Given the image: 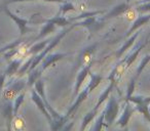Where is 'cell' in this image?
Instances as JSON below:
<instances>
[{
  "label": "cell",
  "mask_w": 150,
  "mask_h": 131,
  "mask_svg": "<svg viewBox=\"0 0 150 131\" xmlns=\"http://www.w3.org/2000/svg\"><path fill=\"white\" fill-rule=\"evenodd\" d=\"M90 76L91 78H92V80H91V82L88 84V85L86 86V88H84L83 90H82L81 92L79 91V93L77 94V98L75 99V102L72 104V106H71L70 109L68 110V112H67L66 116L70 117L72 116V114H74L76 111H77L78 106L81 104V102H83V100L86 99V97H88V95L91 93V92L93 91V90L95 89V88H97L99 85H100L101 82L104 80V78L102 77V76H99V75H95V74H93L92 72H90Z\"/></svg>",
  "instance_id": "1"
},
{
  "label": "cell",
  "mask_w": 150,
  "mask_h": 131,
  "mask_svg": "<svg viewBox=\"0 0 150 131\" xmlns=\"http://www.w3.org/2000/svg\"><path fill=\"white\" fill-rule=\"evenodd\" d=\"M73 27H75V24H73V25L71 26L70 28H68V29H65L64 31L61 32V33L59 34V35L57 36V37L54 38L52 41H50V43L47 44V46H45V48H44V49L42 50L41 52H39L38 54H36V56H34L33 62H32L31 66H30V69H29V71H28V73H29L30 71H32L33 69H35V68H37V66L42 62V60H43V58L45 57L46 55H47L48 52H50L52 49H54V48L56 47V46L58 45L59 43H60L61 40H62L63 38L65 37V35H66V34L68 33L69 31H71V30H72Z\"/></svg>",
  "instance_id": "2"
},
{
  "label": "cell",
  "mask_w": 150,
  "mask_h": 131,
  "mask_svg": "<svg viewBox=\"0 0 150 131\" xmlns=\"http://www.w3.org/2000/svg\"><path fill=\"white\" fill-rule=\"evenodd\" d=\"M119 111V104L117 102V100L115 99V97L113 95L109 96L108 104H107L106 108L104 109V115H105V122L108 126L114 123V121L116 120V117L118 115Z\"/></svg>",
  "instance_id": "3"
},
{
  "label": "cell",
  "mask_w": 150,
  "mask_h": 131,
  "mask_svg": "<svg viewBox=\"0 0 150 131\" xmlns=\"http://www.w3.org/2000/svg\"><path fill=\"white\" fill-rule=\"evenodd\" d=\"M25 86H26L25 80H17V81L13 82V83L9 84V85L5 88V90L2 93V96L5 99L15 98L20 92H22V90L25 88Z\"/></svg>",
  "instance_id": "4"
},
{
  "label": "cell",
  "mask_w": 150,
  "mask_h": 131,
  "mask_svg": "<svg viewBox=\"0 0 150 131\" xmlns=\"http://www.w3.org/2000/svg\"><path fill=\"white\" fill-rule=\"evenodd\" d=\"M3 11H4V13H6V15H8V17L18 25V27H19V29H20V36H21V37L22 36H24L28 31H29V30H28V23H29L28 20L22 19V18L18 17L17 15H15L13 13H11V11H8V8H6V7H4Z\"/></svg>",
  "instance_id": "5"
},
{
  "label": "cell",
  "mask_w": 150,
  "mask_h": 131,
  "mask_svg": "<svg viewBox=\"0 0 150 131\" xmlns=\"http://www.w3.org/2000/svg\"><path fill=\"white\" fill-rule=\"evenodd\" d=\"M31 97H32V100L35 102L36 106L39 109L40 112L43 113V115L46 117V119L48 120V122H50V123L52 122V116H50V114L48 113V111H47V109H46V106H45V104H44L43 99H42L41 96L37 93V91H36V90H32Z\"/></svg>",
  "instance_id": "6"
},
{
  "label": "cell",
  "mask_w": 150,
  "mask_h": 131,
  "mask_svg": "<svg viewBox=\"0 0 150 131\" xmlns=\"http://www.w3.org/2000/svg\"><path fill=\"white\" fill-rule=\"evenodd\" d=\"M135 111H136V110H134V109L132 108L131 102L127 100V104H125V110H123L122 114L120 115L119 119L117 120V124H118L120 127H123V128L125 127V128H127V124H129V119H131L132 115H133V113L135 112Z\"/></svg>",
  "instance_id": "7"
},
{
  "label": "cell",
  "mask_w": 150,
  "mask_h": 131,
  "mask_svg": "<svg viewBox=\"0 0 150 131\" xmlns=\"http://www.w3.org/2000/svg\"><path fill=\"white\" fill-rule=\"evenodd\" d=\"M91 67L92 64H88L86 67H83L81 69V71L79 72V74L77 75V78H76V82H75V90H74V95H77L80 91V88L82 86V83L86 81V78L88 75H90L91 72Z\"/></svg>",
  "instance_id": "8"
},
{
  "label": "cell",
  "mask_w": 150,
  "mask_h": 131,
  "mask_svg": "<svg viewBox=\"0 0 150 131\" xmlns=\"http://www.w3.org/2000/svg\"><path fill=\"white\" fill-rule=\"evenodd\" d=\"M129 6H131V5H129V3L127 2V1L125 3H120V4L117 5V6L113 7V8L111 9V11H109V13H107L104 18H103V20H108V19H111V18L119 17L120 15L125 13V11L129 8Z\"/></svg>",
  "instance_id": "9"
},
{
  "label": "cell",
  "mask_w": 150,
  "mask_h": 131,
  "mask_svg": "<svg viewBox=\"0 0 150 131\" xmlns=\"http://www.w3.org/2000/svg\"><path fill=\"white\" fill-rule=\"evenodd\" d=\"M67 55H68L67 53H54V54H50V55H46L45 57H44L45 60H43V62H42L41 66H40V69H41L42 72H44L50 66L54 64L56 62L62 60L63 57H65V56H67Z\"/></svg>",
  "instance_id": "10"
},
{
  "label": "cell",
  "mask_w": 150,
  "mask_h": 131,
  "mask_svg": "<svg viewBox=\"0 0 150 131\" xmlns=\"http://www.w3.org/2000/svg\"><path fill=\"white\" fill-rule=\"evenodd\" d=\"M148 41H146V42H144V43H140L139 45L137 46V48H136V50L133 52V53L131 54V55H129L127 56L125 60H123L122 62H123V64H125V71H127V69H129V67H131V64H133L134 62L136 60V58H137V56L139 55V53L141 52V50L143 49L144 47H145V45H146V43H147Z\"/></svg>",
  "instance_id": "11"
},
{
  "label": "cell",
  "mask_w": 150,
  "mask_h": 131,
  "mask_svg": "<svg viewBox=\"0 0 150 131\" xmlns=\"http://www.w3.org/2000/svg\"><path fill=\"white\" fill-rule=\"evenodd\" d=\"M149 21H150V15H140V17L138 18L135 22H134V24L132 25V27L129 28V30L127 31V36L132 35V34H133L136 30H138L139 28H141L142 26H144L145 24H147Z\"/></svg>",
  "instance_id": "12"
},
{
  "label": "cell",
  "mask_w": 150,
  "mask_h": 131,
  "mask_svg": "<svg viewBox=\"0 0 150 131\" xmlns=\"http://www.w3.org/2000/svg\"><path fill=\"white\" fill-rule=\"evenodd\" d=\"M4 117L5 120H6V126L7 129L11 128V123H13V120L15 118V115H13V106L11 102H8V104H5L4 106Z\"/></svg>",
  "instance_id": "13"
},
{
  "label": "cell",
  "mask_w": 150,
  "mask_h": 131,
  "mask_svg": "<svg viewBox=\"0 0 150 131\" xmlns=\"http://www.w3.org/2000/svg\"><path fill=\"white\" fill-rule=\"evenodd\" d=\"M98 111H99V108L95 106V108L93 109L92 111H90V112H88V114L84 116L83 120H82L81 127H80V130H86V127H88V125L90 124L91 122H92V120L95 118V117H96V115L98 114Z\"/></svg>",
  "instance_id": "14"
},
{
  "label": "cell",
  "mask_w": 150,
  "mask_h": 131,
  "mask_svg": "<svg viewBox=\"0 0 150 131\" xmlns=\"http://www.w3.org/2000/svg\"><path fill=\"white\" fill-rule=\"evenodd\" d=\"M21 64H22V60H15L8 64L6 71H5V74H6L7 77H11L13 76L16 73H18V71L21 68Z\"/></svg>",
  "instance_id": "15"
},
{
  "label": "cell",
  "mask_w": 150,
  "mask_h": 131,
  "mask_svg": "<svg viewBox=\"0 0 150 131\" xmlns=\"http://www.w3.org/2000/svg\"><path fill=\"white\" fill-rule=\"evenodd\" d=\"M139 36V33H135L134 35H132L131 37L127 39V41L125 42V44H123L122 46H121V48L120 49L117 51V53H116V55H117V57H120L121 55H122L123 53H125V51H127V49H129V47H131L132 45H133L134 43H135V41H136V39H137V37Z\"/></svg>",
  "instance_id": "16"
},
{
  "label": "cell",
  "mask_w": 150,
  "mask_h": 131,
  "mask_svg": "<svg viewBox=\"0 0 150 131\" xmlns=\"http://www.w3.org/2000/svg\"><path fill=\"white\" fill-rule=\"evenodd\" d=\"M39 22H43V23H45V26L43 27V29L41 30V32L39 33V35L36 37V40L38 39H41L42 37H44V36H46L48 33H50V32H52L54 30V24H52V22H48L46 21V20H40Z\"/></svg>",
  "instance_id": "17"
},
{
  "label": "cell",
  "mask_w": 150,
  "mask_h": 131,
  "mask_svg": "<svg viewBox=\"0 0 150 131\" xmlns=\"http://www.w3.org/2000/svg\"><path fill=\"white\" fill-rule=\"evenodd\" d=\"M42 74V71L40 68H35L33 69L32 71L29 72V78H28V81H27V84L28 86H32L35 84V82L37 81L38 79H40V75Z\"/></svg>",
  "instance_id": "18"
},
{
  "label": "cell",
  "mask_w": 150,
  "mask_h": 131,
  "mask_svg": "<svg viewBox=\"0 0 150 131\" xmlns=\"http://www.w3.org/2000/svg\"><path fill=\"white\" fill-rule=\"evenodd\" d=\"M24 99H25V92H20L17 96L15 97V100L13 102V115H15V118L18 116V112H19L20 108H21L22 104L24 102Z\"/></svg>",
  "instance_id": "19"
},
{
  "label": "cell",
  "mask_w": 150,
  "mask_h": 131,
  "mask_svg": "<svg viewBox=\"0 0 150 131\" xmlns=\"http://www.w3.org/2000/svg\"><path fill=\"white\" fill-rule=\"evenodd\" d=\"M114 85H115V83L113 81H110V84H109V86L106 88V90H105L104 92H103L102 94H101V96H100V98H99V100H98V102H97V104L95 106H97V108H99L100 109V106H101V104H103V102H105V100L108 98V95L109 94L112 92V89H113V87H114Z\"/></svg>",
  "instance_id": "20"
},
{
  "label": "cell",
  "mask_w": 150,
  "mask_h": 131,
  "mask_svg": "<svg viewBox=\"0 0 150 131\" xmlns=\"http://www.w3.org/2000/svg\"><path fill=\"white\" fill-rule=\"evenodd\" d=\"M48 22H52V24H54L56 26H60V27H64V26H67L69 24H71L70 20H67L64 15H57L56 17H54L52 19L46 20Z\"/></svg>",
  "instance_id": "21"
},
{
  "label": "cell",
  "mask_w": 150,
  "mask_h": 131,
  "mask_svg": "<svg viewBox=\"0 0 150 131\" xmlns=\"http://www.w3.org/2000/svg\"><path fill=\"white\" fill-rule=\"evenodd\" d=\"M48 43H50V41H48V40H44V41H41V42H39V43L34 44L32 47L29 48V50H28V54H37V53H39V52H41L42 49H44V48H45V46L47 45Z\"/></svg>",
  "instance_id": "22"
},
{
  "label": "cell",
  "mask_w": 150,
  "mask_h": 131,
  "mask_svg": "<svg viewBox=\"0 0 150 131\" xmlns=\"http://www.w3.org/2000/svg\"><path fill=\"white\" fill-rule=\"evenodd\" d=\"M127 100L134 102L135 104H150V97H144V96H140V95H132Z\"/></svg>",
  "instance_id": "23"
},
{
  "label": "cell",
  "mask_w": 150,
  "mask_h": 131,
  "mask_svg": "<svg viewBox=\"0 0 150 131\" xmlns=\"http://www.w3.org/2000/svg\"><path fill=\"white\" fill-rule=\"evenodd\" d=\"M136 111L140 112L142 115H144L146 119L149 121L150 123V109H149V104H136Z\"/></svg>",
  "instance_id": "24"
},
{
  "label": "cell",
  "mask_w": 150,
  "mask_h": 131,
  "mask_svg": "<svg viewBox=\"0 0 150 131\" xmlns=\"http://www.w3.org/2000/svg\"><path fill=\"white\" fill-rule=\"evenodd\" d=\"M75 11V6L73 5V3L66 1V2H64V3H61V6H60V9H59L58 15H65L68 11Z\"/></svg>",
  "instance_id": "25"
},
{
  "label": "cell",
  "mask_w": 150,
  "mask_h": 131,
  "mask_svg": "<svg viewBox=\"0 0 150 131\" xmlns=\"http://www.w3.org/2000/svg\"><path fill=\"white\" fill-rule=\"evenodd\" d=\"M149 62H150V54H148V55H145V57L142 60V62H140V64L138 66L137 74H136V78H138L140 75H141V73L143 72V70L145 69V67L147 66V64Z\"/></svg>",
  "instance_id": "26"
},
{
  "label": "cell",
  "mask_w": 150,
  "mask_h": 131,
  "mask_svg": "<svg viewBox=\"0 0 150 131\" xmlns=\"http://www.w3.org/2000/svg\"><path fill=\"white\" fill-rule=\"evenodd\" d=\"M22 43H23V41H22L21 39L16 40V41H13V43L8 44V45L4 46V47H2V48H0V53H3V52L7 51V50H9V49H13V48L19 47V46L21 45Z\"/></svg>",
  "instance_id": "27"
},
{
  "label": "cell",
  "mask_w": 150,
  "mask_h": 131,
  "mask_svg": "<svg viewBox=\"0 0 150 131\" xmlns=\"http://www.w3.org/2000/svg\"><path fill=\"white\" fill-rule=\"evenodd\" d=\"M33 58H34V56H33V57L30 58V60H27V62H25V64H24L23 67L20 68V70H19V76H23L24 74L26 73V72L29 71L30 66H31L32 62H33Z\"/></svg>",
  "instance_id": "28"
},
{
  "label": "cell",
  "mask_w": 150,
  "mask_h": 131,
  "mask_svg": "<svg viewBox=\"0 0 150 131\" xmlns=\"http://www.w3.org/2000/svg\"><path fill=\"white\" fill-rule=\"evenodd\" d=\"M25 1H34V0H7L5 4H9V3H16V2H25ZM42 1H46V2H56V3H64L67 0H42Z\"/></svg>",
  "instance_id": "29"
},
{
  "label": "cell",
  "mask_w": 150,
  "mask_h": 131,
  "mask_svg": "<svg viewBox=\"0 0 150 131\" xmlns=\"http://www.w3.org/2000/svg\"><path fill=\"white\" fill-rule=\"evenodd\" d=\"M137 13H147L150 11V1L149 2H145V3H141V4H138V7L136 8Z\"/></svg>",
  "instance_id": "30"
},
{
  "label": "cell",
  "mask_w": 150,
  "mask_h": 131,
  "mask_svg": "<svg viewBox=\"0 0 150 131\" xmlns=\"http://www.w3.org/2000/svg\"><path fill=\"white\" fill-rule=\"evenodd\" d=\"M19 51H20V46L19 47H16V48H13V49L7 50V51H5V53H4V58L6 60H11L13 56H16V54H17Z\"/></svg>",
  "instance_id": "31"
},
{
  "label": "cell",
  "mask_w": 150,
  "mask_h": 131,
  "mask_svg": "<svg viewBox=\"0 0 150 131\" xmlns=\"http://www.w3.org/2000/svg\"><path fill=\"white\" fill-rule=\"evenodd\" d=\"M136 79L137 78L134 77L133 79L131 80V82H129V86H127V99L129 97V96L133 95V92H134V89H135V85H136Z\"/></svg>",
  "instance_id": "32"
},
{
  "label": "cell",
  "mask_w": 150,
  "mask_h": 131,
  "mask_svg": "<svg viewBox=\"0 0 150 131\" xmlns=\"http://www.w3.org/2000/svg\"><path fill=\"white\" fill-rule=\"evenodd\" d=\"M104 121H105V115H104V112H102L100 118L97 120V123H96V125H95V127H94V130L100 131L101 129H102V126L104 125V123H103Z\"/></svg>",
  "instance_id": "33"
},
{
  "label": "cell",
  "mask_w": 150,
  "mask_h": 131,
  "mask_svg": "<svg viewBox=\"0 0 150 131\" xmlns=\"http://www.w3.org/2000/svg\"><path fill=\"white\" fill-rule=\"evenodd\" d=\"M6 74L4 73H0V90L3 88V85H4V82H5V79H6Z\"/></svg>",
  "instance_id": "34"
},
{
  "label": "cell",
  "mask_w": 150,
  "mask_h": 131,
  "mask_svg": "<svg viewBox=\"0 0 150 131\" xmlns=\"http://www.w3.org/2000/svg\"><path fill=\"white\" fill-rule=\"evenodd\" d=\"M127 2H131V1H132V0H127Z\"/></svg>",
  "instance_id": "35"
}]
</instances>
